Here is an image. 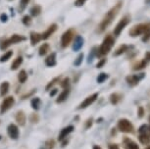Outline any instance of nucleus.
I'll use <instances>...</instances> for the list:
<instances>
[{"mask_svg": "<svg viewBox=\"0 0 150 149\" xmlns=\"http://www.w3.org/2000/svg\"><path fill=\"white\" fill-rule=\"evenodd\" d=\"M107 78H108V75L105 74V73H101V74L98 75L97 78V83H102L103 81H105Z\"/></svg>", "mask_w": 150, "mask_h": 149, "instance_id": "nucleus-28", "label": "nucleus"}, {"mask_svg": "<svg viewBox=\"0 0 150 149\" xmlns=\"http://www.w3.org/2000/svg\"><path fill=\"white\" fill-rule=\"evenodd\" d=\"M93 149H101V148L99 147V146H94V147H93Z\"/></svg>", "mask_w": 150, "mask_h": 149, "instance_id": "nucleus-47", "label": "nucleus"}, {"mask_svg": "<svg viewBox=\"0 0 150 149\" xmlns=\"http://www.w3.org/2000/svg\"><path fill=\"white\" fill-rule=\"evenodd\" d=\"M83 53H81V54L78 56V58L76 59L75 66H80L81 64V62H83Z\"/></svg>", "mask_w": 150, "mask_h": 149, "instance_id": "nucleus-32", "label": "nucleus"}, {"mask_svg": "<svg viewBox=\"0 0 150 149\" xmlns=\"http://www.w3.org/2000/svg\"><path fill=\"white\" fill-rule=\"evenodd\" d=\"M149 120H150V118H149Z\"/></svg>", "mask_w": 150, "mask_h": 149, "instance_id": "nucleus-49", "label": "nucleus"}, {"mask_svg": "<svg viewBox=\"0 0 150 149\" xmlns=\"http://www.w3.org/2000/svg\"><path fill=\"white\" fill-rule=\"evenodd\" d=\"M39 106H40V99L38 97L33 98V99L32 100V107L35 109V110H38Z\"/></svg>", "mask_w": 150, "mask_h": 149, "instance_id": "nucleus-26", "label": "nucleus"}, {"mask_svg": "<svg viewBox=\"0 0 150 149\" xmlns=\"http://www.w3.org/2000/svg\"><path fill=\"white\" fill-rule=\"evenodd\" d=\"M142 115H143V109L142 108H139V117H142Z\"/></svg>", "mask_w": 150, "mask_h": 149, "instance_id": "nucleus-45", "label": "nucleus"}, {"mask_svg": "<svg viewBox=\"0 0 150 149\" xmlns=\"http://www.w3.org/2000/svg\"><path fill=\"white\" fill-rule=\"evenodd\" d=\"M70 93V91L68 90L67 88H65V90H63V92L59 95V97L57 98V100H56V102L57 103H62V102H64L65 100L67 99V97H68V95H69Z\"/></svg>", "mask_w": 150, "mask_h": 149, "instance_id": "nucleus-19", "label": "nucleus"}, {"mask_svg": "<svg viewBox=\"0 0 150 149\" xmlns=\"http://www.w3.org/2000/svg\"><path fill=\"white\" fill-rule=\"evenodd\" d=\"M142 77H137V76H129V77H127V81L129 83V84L131 85H135L137 84V83L139 81L140 78Z\"/></svg>", "mask_w": 150, "mask_h": 149, "instance_id": "nucleus-18", "label": "nucleus"}, {"mask_svg": "<svg viewBox=\"0 0 150 149\" xmlns=\"http://www.w3.org/2000/svg\"><path fill=\"white\" fill-rule=\"evenodd\" d=\"M24 40H26V37H24V36L19 35H13L10 38H8V39H6V40H4L3 42H2V44L0 47H1L2 50H4V49H6L8 46H10L11 44L19 43V42L24 41Z\"/></svg>", "mask_w": 150, "mask_h": 149, "instance_id": "nucleus-4", "label": "nucleus"}, {"mask_svg": "<svg viewBox=\"0 0 150 149\" xmlns=\"http://www.w3.org/2000/svg\"><path fill=\"white\" fill-rule=\"evenodd\" d=\"M41 39V35L38 32H30V42H32V45H35L36 43H38Z\"/></svg>", "mask_w": 150, "mask_h": 149, "instance_id": "nucleus-15", "label": "nucleus"}, {"mask_svg": "<svg viewBox=\"0 0 150 149\" xmlns=\"http://www.w3.org/2000/svg\"><path fill=\"white\" fill-rule=\"evenodd\" d=\"M50 50V47H49V45H48L47 43H43L42 45L39 47V55L40 56H43V55H45L46 53L49 51Z\"/></svg>", "mask_w": 150, "mask_h": 149, "instance_id": "nucleus-22", "label": "nucleus"}, {"mask_svg": "<svg viewBox=\"0 0 150 149\" xmlns=\"http://www.w3.org/2000/svg\"><path fill=\"white\" fill-rule=\"evenodd\" d=\"M114 42H115L114 38H113L111 35L106 36V37L104 38L102 44H101L100 48H99V50H98L99 52H97V56L108 54L109 51L113 47V45H114Z\"/></svg>", "mask_w": 150, "mask_h": 149, "instance_id": "nucleus-2", "label": "nucleus"}, {"mask_svg": "<svg viewBox=\"0 0 150 149\" xmlns=\"http://www.w3.org/2000/svg\"><path fill=\"white\" fill-rule=\"evenodd\" d=\"M13 55V51H7L6 53H4L3 55L0 57V62H6L11 58V56Z\"/></svg>", "mask_w": 150, "mask_h": 149, "instance_id": "nucleus-27", "label": "nucleus"}, {"mask_svg": "<svg viewBox=\"0 0 150 149\" xmlns=\"http://www.w3.org/2000/svg\"><path fill=\"white\" fill-rule=\"evenodd\" d=\"M127 49H128V46H127V45H122L120 48H118L117 50H116V52L114 53V55L115 56L121 55L122 53H124L125 51H127Z\"/></svg>", "mask_w": 150, "mask_h": 149, "instance_id": "nucleus-29", "label": "nucleus"}, {"mask_svg": "<svg viewBox=\"0 0 150 149\" xmlns=\"http://www.w3.org/2000/svg\"><path fill=\"white\" fill-rule=\"evenodd\" d=\"M122 2H118L117 4L115 5L114 7L111 8L108 12H107V14L105 16H104V18L102 20V22L100 23V25H99V27H98V32H104L107 28H108L110 25H111V23L113 22V20H114L116 18V16L118 15V13H119V11H120L121 9V7H122Z\"/></svg>", "mask_w": 150, "mask_h": 149, "instance_id": "nucleus-1", "label": "nucleus"}, {"mask_svg": "<svg viewBox=\"0 0 150 149\" xmlns=\"http://www.w3.org/2000/svg\"><path fill=\"white\" fill-rule=\"evenodd\" d=\"M94 54H95V48H93V49H92V51H91V53H90L89 56H88V63H89V62H91V61L93 60V57H94Z\"/></svg>", "mask_w": 150, "mask_h": 149, "instance_id": "nucleus-37", "label": "nucleus"}, {"mask_svg": "<svg viewBox=\"0 0 150 149\" xmlns=\"http://www.w3.org/2000/svg\"><path fill=\"white\" fill-rule=\"evenodd\" d=\"M73 131H74V126H67V128L63 129V130L61 131V133H60V136H59V140H63L65 137H66L69 133H72Z\"/></svg>", "mask_w": 150, "mask_h": 149, "instance_id": "nucleus-14", "label": "nucleus"}, {"mask_svg": "<svg viewBox=\"0 0 150 149\" xmlns=\"http://www.w3.org/2000/svg\"><path fill=\"white\" fill-rule=\"evenodd\" d=\"M139 141L142 143V144H148L150 142V138L146 133H141L139 136Z\"/></svg>", "mask_w": 150, "mask_h": 149, "instance_id": "nucleus-25", "label": "nucleus"}, {"mask_svg": "<svg viewBox=\"0 0 150 149\" xmlns=\"http://www.w3.org/2000/svg\"><path fill=\"white\" fill-rule=\"evenodd\" d=\"M146 129H147V126H146V125H143L142 126H140V129H139V133H145Z\"/></svg>", "mask_w": 150, "mask_h": 149, "instance_id": "nucleus-40", "label": "nucleus"}, {"mask_svg": "<svg viewBox=\"0 0 150 149\" xmlns=\"http://www.w3.org/2000/svg\"><path fill=\"white\" fill-rule=\"evenodd\" d=\"M118 128L122 133H132V130H134V126H132V123L127 119H122L119 121Z\"/></svg>", "mask_w": 150, "mask_h": 149, "instance_id": "nucleus-5", "label": "nucleus"}, {"mask_svg": "<svg viewBox=\"0 0 150 149\" xmlns=\"http://www.w3.org/2000/svg\"><path fill=\"white\" fill-rule=\"evenodd\" d=\"M147 32H150V27L148 25H144V24H140L137 25V26H134L132 29L129 30V35L132 36H137L139 35H145Z\"/></svg>", "mask_w": 150, "mask_h": 149, "instance_id": "nucleus-3", "label": "nucleus"}, {"mask_svg": "<svg viewBox=\"0 0 150 149\" xmlns=\"http://www.w3.org/2000/svg\"><path fill=\"white\" fill-rule=\"evenodd\" d=\"M8 134L12 139H17L19 137V130L18 126L14 124H11L8 126Z\"/></svg>", "mask_w": 150, "mask_h": 149, "instance_id": "nucleus-10", "label": "nucleus"}, {"mask_svg": "<svg viewBox=\"0 0 150 149\" xmlns=\"http://www.w3.org/2000/svg\"><path fill=\"white\" fill-rule=\"evenodd\" d=\"M14 102H15V99H14L13 96H9V97L5 98L1 104V108H0L1 113H4V112H6L7 110H9V109L13 106Z\"/></svg>", "mask_w": 150, "mask_h": 149, "instance_id": "nucleus-8", "label": "nucleus"}, {"mask_svg": "<svg viewBox=\"0 0 150 149\" xmlns=\"http://www.w3.org/2000/svg\"><path fill=\"white\" fill-rule=\"evenodd\" d=\"M109 149H119V147L116 144H112L109 146Z\"/></svg>", "mask_w": 150, "mask_h": 149, "instance_id": "nucleus-44", "label": "nucleus"}, {"mask_svg": "<svg viewBox=\"0 0 150 149\" xmlns=\"http://www.w3.org/2000/svg\"><path fill=\"white\" fill-rule=\"evenodd\" d=\"M18 78H19V81L20 83H24L25 81H27V78H28V75H27V73L25 70H22L21 72H20V74L18 76Z\"/></svg>", "mask_w": 150, "mask_h": 149, "instance_id": "nucleus-24", "label": "nucleus"}, {"mask_svg": "<svg viewBox=\"0 0 150 149\" xmlns=\"http://www.w3.org/2000/svg\"><path fill=\"white\" fill-rule=\"evenodd\" d=\"M32 23V20H30V16H24V18H23V24L26 25V26H29Z\"/></svg>", "mask_w": 150, "mask_h": 149, "instance_id": "nucleus-33", "label": "nucleus"}, {"mask_svg": "<svg viewBox=\"0 0 150 149\" xmlns=\"http://www.w3.org/2000/svg\"><path fill=\"white\" fill-rule=\"evenodd\" d=\"M120 95L117 94V93H114L112 94L111 96H110V100H111V103L112 104H117L119 102V100H120Z\"/></svg>", "mask_w": 150, "mask_h": 149, "instance_id": "nucleus-30", "label": "nucleus"}, {"mask_svg": "<svg viewBox=\"0 0 150 149\" xmlns=\"http://www.w3.org/2000/svg\"><path fill=\"white\" fill-rule=\"evenodd\" d=\"M73 36H74V32L72 30H67V32H65L61 37L62 47H67L69 45L73 39Z\"/></svg>", "mask_w": 150, "mask_h": 149, "instance_id": "nucleus-7", "label": "nucleus"}, {"mask_svg": "<svg viewBox=\"0 0 150 149\" xmlns=\"http://www.w3.org/2000/svg\"><path fill=\"white\" fill-rule=\"evenodd\" d=\"M145 65H146V62L145 61H142L141 62V64L138 67H137V68H134V70H139V69H142L143 67H145Z\"/></svg>", "mask_w": 150, "mask_h": 149, "instance_id": "nucleus-42", "label": "nucleus"}, {"mask_svg": "<svg viewBox=\"0 0 150 149\" xmlns=\"http://www.w3.org/2000/svg\"><path fill=\"white\" fill-rule=\"evenodd\" d=\"M53 146H54V140H49V141L47 142V147L49 149L53 148Z\"/></svg>", "mask_w": 150, "mask_h": 149, "instance_id": "nucleus-39", "label": "nucleus"}, {"mask_svg": "<svg viewBox=\"0 0 150 149\" xmlns=\"http://www.w3.org/2000/svg\"><path fill=\"white\" fill-rule=\"evenodd\" d=\"M45 64L48 67H53L56 65V53H51L45 59Z\"/></svg>", "mask_w": 150, "mask_h": 149, "instance_id": "nucleus-13", "label": "nucleus"}, {"mask_svg": "<svg viewBox=\"0 0 150 149\" xmlns=\"http://www.w3.org/2000/svg\"><path fill=\"white\" fill-rule=\"evenodd\" d=\"M146 57H147V59H148V60H150V52H147Z\"/></svg>", "mask_w": 150, "mask_h": 149, "instance_id": "nucleus-46", "label": "nucleus"}, {"mask_svg": "<svg viewBox=\"0 0 150 149\" xmlns=\"http://www.w3.org/2000/svg\"><path fill=\"white\" fill-rule=\"evenodd\" d=\"M57 81H59V78H55L54 80H52V81H50V83L46 85V88H46V90H49V89L51 88L52 86L54 85V84H55L56 83H57Z\"/></svg>", "mask_w": 150, "mask_h": 149, "instance_id": "nucleus-31", "label": "nucleus"}, {"mask_svg": "<svg viewBox=\"0 0 150 149\" xmlns=\"http://www.w3.org/2000/svg\"><path fill=\"white\" fill-rule=\"evenodd\" d=\"M129 23V17H128V16L124 17V18L122 19L120 22H119L118 25L116 26V28L114 29V35L116 36L120 35V33L122 32V30H123L125 28H126V26Z\"/></svg>", "mask_w": 150, "mask_h": 149, "instance_id": "nucleus-6", "label": "nucleus"}, {"mask_svg": "<svg viewBox=\"0 0 150 149\" xmlns=\"http://www.w3.org/2000/svg\"><path fill=\"white\" fill-rule=\"evenodd\" d=\"M30 2V0H21V9L24 10L25 7L27 6V4Z\"/></svg>", "mask_w": 150, "mask_h": 149, "instance_id": "nucleus-36", "label": "nucleus"}, {"mask_svg": "<svg viewBox=\"0 0 150 149\" xmlns=\"http://www.w3.org/2000/svg\"><path fill=\"white\" fill-rule=\"evenodd\" d=\"M57 93V89L54 88V89H52V91L50 92V96H54V95Z\"/></svg>", "mask_w": 150, "mask_h": 149, "instance_id": "nucleus-43", "label": "nucleus"}, {"mask_svg": "<svg viewBox=\"0 0 150 149\" xmlns=\"http://www.w3.org/2000/svg\"><path fill=\"white\" fill-rule=\"evenodd\" d=\"M16 121L18 122L21 126H24L25 123H26V115L24 114L23 111H20L17 113L16 115Z\"/></svg>", "mask_w": 150, "mask_h": 149, "instance_id": "nucleus-17", "label": "nucleus"}, {"mask_svg": "<svg viewBox=\"0 0 150 149\" xmlns=\"http://www.w3.org/2000/svg\"><path fill=\"white\" fill-rule=\"evenodd\" d=\"M106 63V59H101V61L100 62H98V64H97V68H102L104 64Z\"/></svg>", "mask_w": 150, "mask_h": 149, "instance_id": "nucleus-38", "label": "nucleus"}, {"mask_svg": "<svg viewBox=\"0 0 150 149\" xmlns=\"http://www.w3.org/2000/svg\"><path fill=\"white\" fill-rule=\"evenodd\" d=\"M83 38L81 37V35H78L77 37H76L75 41H74V45H73V49L74 51H79L81 47L83 45Z\"/></svg>", "mask_w": 150, "mask_h": 149, "instance_id": "nucleus-11", "label": "nucleus"}, {"mask_svg": "<svg viewBox=\"0 0 150 149\" xmlns=\"http://www.w3.org/2000/svg\"><path fill=\"white\" fill-rule=\"evenodd\" d=\"M23 63V58L20 56V57H17L16 60L13 62V64L11 65V70H13V71H15L19 68L20 66H21V64Z\"/></svg>", "mask_w": 150, "mask_h": 149, "instance_id": "nucleus-21", "label": "nucleus"}, {"mask_svg": "<svg viewBox=\"0 0 150 149\" xmlns=\"http://www.w3.org/2000/svg\"><path fill=\"white\" fill-rule=\"evenodd\" d=\"M56 30H57V25H55V24L51 25V26H50V27L46 30V32H44L41 35V39H47L50 35H52L53 32H55Z\"/></svg>", "mask_w": 150, "mask_h": 149, "instance_id": "nucleus-12", "label": "nucleus"}, {"mask_svg": "<svg viewBox=\"0 0 150 149\" xmlns=\"http://www.w3.org/2000/svg\"><path fill=\"white\" fill-rule=\"evenodd\" d=\"M8 90H9V83H8L7 81H4V83H2V84L0 85V94H1V96L6 95Z\"/></svg>", "mask_w": 150, "mask_h": 149, "instance_id": "nucleus-20", "label": "nucleus"}, {"mask_svg": "<svg viewBox=\"0 0 150 149\" xmlns=\"http://www.w3.org/2000/svg\"><path fill=\"white\" fill-rule=\"evenodd\" d=\"M97 97H98V93H94V94L90 95V96L87 97L86 99L84 100L83 102L81 103L80 106H79V109H83V108L88 107V106H90L93 102H94V101L96 100V98H97Z\"/></svg>", "mask_w": 150, "mask_h": 149, "instance_id": "nucleus-9", "label": "nucleus"}, {"mask_svg": "<svg viewBox=\"0 0 150 149\" xmlns=\"http://www.w3.org/2000/svg\"><path fill=\"white\" fill-rule=\"evenodd\" d=\"M124 144H125V149H139L138 146L137 145V143L132 141L129 138H126L124 140Z\"/></svg>", "mask_w": 150, "mask_h": 149, "instance_id": "nucleus-16", "label": "nucleus"}, {"mask_svg": "<svg viewBox=\"0 0 150 149\" xmlns=\"http://www.w3.org/2000/svg\"><path fill=\"white\" fill-rule=\"evenodd\" d=\"M145 149H150V146H149V147H147V148H145Z\"/></svg>", "mask_w": 150, "mask_h": 149, "instance_id": "nucleus-48", "label": "nucleus"}, {"mask_svg": "<svg viewBox=\"0 0 150 149\" xmlns=\"http://www.w3.org/2000/svg\"><path fill=\"white\" fill-rule=\"evenodd\" d=\"M69 83H70V80H69L68 78H65V80L61 83V86H62L63 88H67L68 86H69Z\"/></svg>", "mask_w": 150, "mask_h": 149, "instance_id": "nucleus-34", "label": "nucleus"}, {"mask_svg": "<svg viewBox=\"0 0 150 149\" xmlns=\"http://www.w3.org/2000/svg\"><path fill=\"white\" fill-rule=\"evenodd\" d=\"M0 19H1V22H3V23H5V22H7L8 17H7L6 14H2L1 17H0Z\"/></svg>", "mask_w": 150, "mask_h": 149, "instance_id": "nucleus-41", "label": "nucleus"}, {"mask_svg": "<svg viewBox=\"0 0 150 149\" xmlns=\"http://www.w3.org/2000/svg\"><path fill=\"white\" fill-rule=\"evenodd\" d=\"M40 13H41V7L38 6V5H35V6H33L32 9H30V14H32V16L36 17Z\"/></svg>", "mask_w": 150, "mask_h": 149, "instance_id": "nucleus-23", "label": "nucleus"}, {"mask_svg": "<svg viewBox=\"0 0 150 149\" xmlns=\"http://www.w3.org/2000/svg\"><path fill=\"white\" fill-rule=\"evenodd\" d=\"M86 0H76L75 5H76V6H78V7L83 6V5L86 3Z\"/></svg>", "mask_w": 150, "mask_h": 149, "instance_id": "nucleus-35", "label": "nucleus"}]
</instances>
